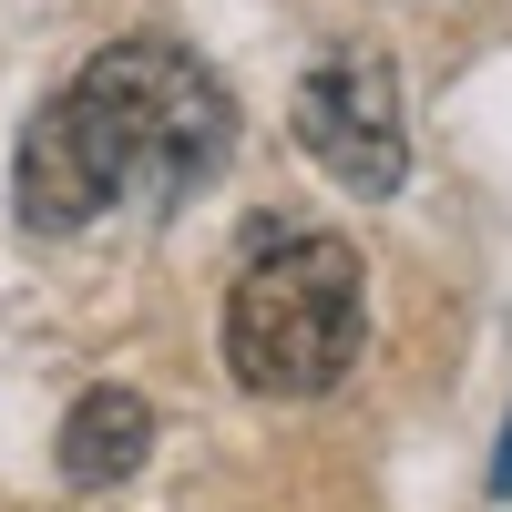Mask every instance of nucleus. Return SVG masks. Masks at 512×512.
<instances>
[{"instance_id":"f257e3e1","label":"nucleus","mask_w":512,"mask_h":512,"mask_svg":"<svg viewBox=\"0 0 512 512\" xmlns=\"http://www.w3.org/2000/svg\"><path fill=\"white\" fill-rule=\"evenodd\" d=\"M72 134L93 144L113 205L123 195H185L226 164L236 144V103L226 82L205 72L195 52H175V41H113V52L82 62V82L62 93Z\"/></svg>"},{"instance_id":"f03ea898","label":"nucleus","mask_w":512,"mask_h":512,"mask_svg":"<svg viewBox=\"0 0 512 512\" xmlns=\"http://www.w3.org/2000/svg\"><path fill=\"white\" fill-rule=\"evenodd\" d=\"M359 328H369L359 246L349 236H267L226 297V369L267 400H318L328 379H349Z\"/></svg>"},{"instance_id":"7ed1b4c3","label":"nucleus","mask_w":512,"mask_h":512,"mask_svg":"<svg viewBox=\"0 0 512 512\" xmlns=\"http://www.w3.org/2000/svg\"><path fill=\"white\" fill-rule=\"evenodd\" d=\"M297 144L328 185L349 195H400L410 175V144H400V82L379 52H338L297 82Z\"/></svg>"},{"instance_id":"20e7f679","label":"nucleus","mask_w":512,"mask_h":512,"mask_svg":"<svg viewBox=\"0 0 512 512\" xmlns=\"http://www.w3.org/2000/svg\"><path fill=\"white\" fill-rule=\"evenodd\" d=\"M144 451H154V410H144V390L103 379V390H82V400H72V420H62V482L113 492V482H134V472H144Z\"/></svg>"},{"instance_id":"39448f33","label":"nucleus","mask_w":512,"mask_h":512,"mask_svg":"<svg viewBox=\"0 0 512 512\" xmlns=\"http://www.w3.org/2000/svg\"><path fill=\"white\" fill-rule=\"evenodd\" d=\"M492 492H512V431H502V451H492Z\"/></svg>"}]
</instances>
